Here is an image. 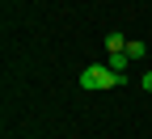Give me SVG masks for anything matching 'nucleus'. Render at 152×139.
<instances>
[{
    "instance_id": "nucleus-1",
    "label": "nucleus",
    "mask_w": 152,
    "mask_h": 139,
    "mask_svg": "<svg viewBox=\"0 0 152 139\" xmlns=\"http://www.w3.org/2000/svg\"><path fill=\"white\" fill-rule=\"evenodd\" d=\"M127 80L123 72H114L110 63H89L85 72H76V84H80L85 93H102V89H118Z\"/></svg>"
},
{
    "instance_id": "nucleus-2",
    "label": "nucleus",
    "mask_w": 152,
    "mask_h": 139,
    "mask_svg": "<svg viewBox=\"0 0 152 139\" xmlns=\"http://www.w3.org/2000/svg\"><path fill=\"white\" fill-rule=\"evenodd\" d=\"M102 42H106V51H110V55H118V51H127V38H123V34H106Z\"/></svg>"
},
{
    "instance_id": "nucleus-3",
    "label": "nucleus",
    "mask_w": 152,
    "mask_h": 139,
    "mask_svg": "<svg viewBox=\"0 0 152 139\" xmlns=\"http://www.w3.org/2000/svg\"><path fill=\"white\" fill-rule=\"evenodd\" d=\"M110 68L127 76V68H131V59H127V51H118V55H110Z\"/></svg>"
},
{
    "instance_id": "nucleus-4",
    "label": "nucleus",
    "mask_w": 152,
    "mask_h": 139,
    "mask_svg": "<svg viewBox=\"0 0 152 139\" xmlns=\"http://www.w3.org/2000/svg\"><path fill=\"white\" fill-rule=\"evenodd\" d=\"M127 59H131V63L144 59V42H140V38H131V42H127Z\"/></svg>"
},
{
    "instance_id": "nucleus-5",
    "label": "nucleus",
    "mask_w": 152,
    "mask_h": 139,
    "mask_svg": "<svg viewBox=\"0 0 152 139\" xmlns=\"http://www.w3.org/2000/svg\"><path fill=\"white\" fill-rule=\"evenodd\" d=\"M140 84H144V93H152V72H144V80H140Z\"/></svg>"
}]
</instances>
